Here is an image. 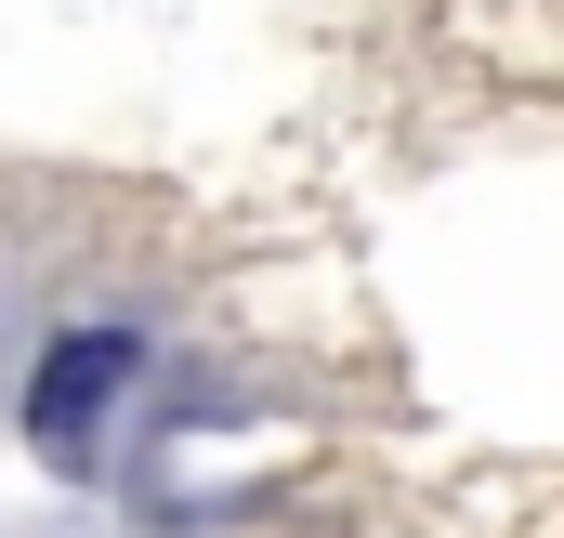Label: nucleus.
Listing matches in <instances>:
<instances>
[{"label":"nucleus","instance_id":"1","mask_svg":"<svg viewBox=\"0 0 564 538\" xmlns=\"http://www.w3.org/2000/svg\"><path fill=\"white\" fill-rule=\"evenodd\" d=\"M132 329H79V342H53L40 355V381H26V433L53 446V460H93V433H106V407L132 381Z\"/></svg>","mask_w":564,"mask_h":538}]
</instances>
